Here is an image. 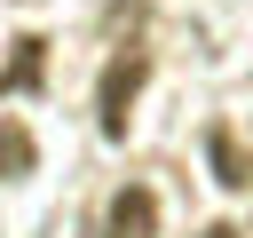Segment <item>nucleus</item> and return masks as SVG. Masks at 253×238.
<instances>
[{"label": "nucleus", "mask_w": 253, "mask_h": 238, "mask_svg": "<svg viewBox=\"0 0 253 238\" xmlns=\"http://www.w3.org/2000/svg\"><path fill=\"white\" fill-rule=\"evenodd\" d=\"M111 238H158V198H150L142 182H126V190L111 198Z\"/></svg>", "instance_id": "2"}, {"label": "nucleus", "mask_w": 253, "mask_h": 238, "mask_svg": "<svg viewBox=\"0 0 253 238\" xmlns=\"http://www.w3.org/2000/svg\"><path fill=\"white\" fill-rule=\"evenodd\" d=\"M47 71V40L40 32H16V56H8V95H32Z\"/></svg>", "instance_id": "3"}, {"label": "nucleus", "mask_w": 253, "mask_h": 238, "mask_svg": "<svg viewBox=\"0 0 253 238\" xmlns=\"http://www.w3.org/2000/svg\"><path fill=\"white\" fill-rule=\"evenodd\" d=\"M142 79H150V56L142 48H119L111 63H103V87H95V127L119 143L126 135V119H134V95H142Z\"/></svg>", "instance_id": "1"}, {"label": "nucleus", "mask_w": 253, "mask_h": 238, "mask_svg": "<svg viewBox=\"0 0 253 238\" xmlns=\"http://www.w3.org/2000/svg\"><path fill=\"white\" fill-rule=\"evenodd\" d=\"M206 159H213V182H221V190H245V182H253V167H245V151H237V135H229V127H213V135H206Z\"/></svg>", "instance_id": "4"}, {"label": "nucleus", "mask_w": 253, "mask_h": 238, "mask_svg": "<svg viewBox=\"0 0 253 238\" xmlns=\"http://www.w3.org/2000/svg\"><path fill=\"white\" fill-rule=\"evenodd\" d=\"M206 238H237V222H213V230H206Z\"/></svg>", "instance_id": "6"}, {"label": "nucleus", "mask_w": 253, "mask_h": 238, "mask_svg": "<svg viewBox=\"0 0 253 238\" xmlns=\"http://www.w3.org/2000/svg\"><path fill=\"white\" fill-rule=\"evenodd\" d=\"M0 143H8V175H32V135H24V119H8Z\"/></svg>", "instance_id": "5"}]
</instances>
